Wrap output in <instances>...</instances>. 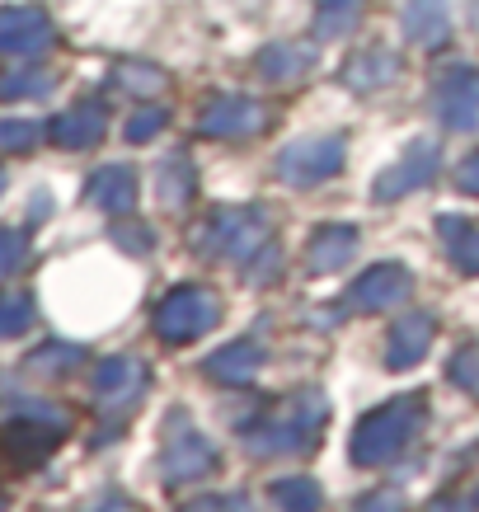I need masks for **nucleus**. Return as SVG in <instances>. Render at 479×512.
Segmentation results:
<instances>
[{
    "label": "nucleus",
    "mask_w": 479,
    "mask_h": 512,
    "mask_svg": "<svg viewBox=\"0 0 479 512\" xmlns=\"http://www.w3.org/2000/svg\"><path fill=\"white\" fill-rule=\"evenodd\" d=\"M90 198L104 207V212H127L132 202H137V174L127 170V165H109V170L94 174L90 184Z\"/></svg>",
    "instance_id": "9b49d317"
},
{
    "label": "nucleus",
    "mask_w": 479,
    "mask_h": 512,
    "mask_svg": "<svg viewBox=\"0 0 479 512\" xmlns=\"http://www.w3.org/2000/svg\"><path fill=\"white\" fill-rule=\"evenodd\" d=\"M456 179H461V188L465 193H479V156H470L461 165V174H456Z\"/></svg>",
    "instance_id": "c85d7f7f"
},
{
    "label": "nucleus",
    "mask_w": 479,
    "mask_h": 512,
    "mask_svg": "<svg viewBox=\"0 0 479 512\" xmlns=\"http://www.w3.org/2000/svg\"><path fill=\"white\" fill-rule=\"evenodd\" d=\"M437 113H442V123L456 127V132L479 127V71L456 66V71L437 85Z\"/></svg>",
    "instance_id": "20e7f679"
},
{
    "label": "nucleus",
    "mask_w": 479,
    "mask_h": 512,
    "mask_svg": "<svg viewBox=\"0 0 479 512\" xmlns=\"http://www.w3.org/2000/svg\"><path fill=\"white\" fill-rule=\"evenodd\" d=\"M160 127H165V113H160V109H146V113H137V118H132L127 137H132V141H151Z\"/></svg>",
    "instance_id": "393cba45"
},
{
    "label": "nucleus",
    "mask_w": 479,
    "mask_h": 512,
    "mask_svg": "<svg viewBox=\"0 0 479 512\" xmlns=\"http://www.w3.org/2000/svg\"><path fill=\"white\" fill-rule=\"evenodd\" d=\"M404 292H409V273L400 264H376L367 268V278L353 282L348 301H353V311H381L390 301H400Z\"/></svg>",
    "instance_id": "39448f33"
},
{
    "label": "nucleus",
    "mask_w": 479,
    "mask_h": 512,
    "mask_svg": "<svg viewBox=\"0 0 479 512\" xmlns=\"http://www.w3.org/2000/svg\"><path fill=\"white\" fill-rule=\"evenodd\" d=\"M38 137V127L33 123H0V141H15V146H29Z\"/></svg>",
    "instance_id": "bb28decb"
},
{
    "label": "nucleus",
    "mask_w": 479,
    "mask_h": 512,
    "mask_svg": "<svg viewBox=\"0 0 479 512\" xmlns=\"http://www.w3.org/2000/svg\"><path fill=\"white\" fill-rule=\"evenodd\" d=\"M123 85H132V90H160L165 76H141L137 66H132V71H123Z\"/></svg>",
    "instance_id": "cd10ccee"
},
{
    "label": "nucleus",
    "mask_w": 479,
    "mask_h": 512,
    "mask_svg": "<svg viewBox=\"0 0 479 512\" xmlns=\"http://www.w3.org/2000/svg\"><path fill=\"white\" fill-rule=\"evenodd\" d=\"M433 174H437V151L428 146V141H414V146H409V156H404L395 170L381 174V184H376V198H381V202L400 198V193H409V188L428 184Z\"/></svg>",
    "instance_id": "423d86ee"
},
{
    "label": "nucleus",
    "mask_w": 479,
    "mask_h": 512,
    "mask_svg": "<svg viewBox=\"0 0 479 512\" xmlns=\"http://www.w3.org/2000/svg\"><path fill=\"white\" fill-rule=\"evenodd\" d=\"M118 240H123V245H132V249H146V245H151V235H146V231H118Z\"/></svg>",
    "instance_id": "c756f323"
},
{
    "label": "nucleus",
    "mask_w": 479,
    "mask_h": 512,
    "mask_svg": "<svg viewBox=\"0 0 479 512\" xmlns=\"http://www.w3.org/2000/svg\"><path fill=\"white\" fill-rule=\"evenodd\" d=\"M315 62V47L310 43H278V47H268L259 57V66L268 71L273 80H296V76H306V66Z\"/></svg>",
    "instance_id": "dca6fc26"
},
{
    "label": "nucleus",
    "mask_w": 479,
    "mask_h": 512,
    "mask_svg": "<svg viewBox=\"0 0 479 512\" xmlns=\"http://www.w3.org/2000/svg\"><path fill=\"white\" fill-rule=\"evenodd\" d=\"M94 381H99V395H109V400H132V395L146 386V367L127 362V357H113V362L99 367Z\"/></svg>",
    "instance_id": "2eb2a0df"
},
{
    "label": "nucleus",
    "mask_w": 479,
    "mask_h": 512,
    "mask_svg": "<svg viewBox=\"0 0 479 512\" xmlns=\"http://www.w3.org/2000/svg\"><path fill=\"white\" fill-rule=\"evenodd\" d=\"M33 320L29 296H0V334H19Z\"/></svg>",
    "instance_id": "4be33fe9"
},
{
    "label": "nucleus",
    "mask_w": 479,
    "mask_h": 512,
    "mask_svg": "<svg viewBox=\"0 0 479 512\" xmlns=\"http://www.w3.org/2000/svg\"><path fill=\"white\" fill-rule=\"evenodd\" d=\"M395 52H386V47H376V52H371V57H357L353 62V85L357 90H362V85H367V90H376V85H390V80H395Z\"/></svg>",
    "instance_id": "6ab92c4d"
},
{
    "label": "nucleus",
    "mask_w": 479,
    "mask_h": 512,
    "mask_svg": "<svg viewBox=\"0 0 479 512\" xmlns=\"http://www.w3.org/2000/svg\"><path fill=\"white\" fill-rule=\"evenodd\" d=\"M442 240L451 245V259L461 273H479V226H465L461 217H442Z\"/></svg>",
    "instance_id": "a211bd4d"
},
{
    "label": "nucleus",
    "mask_w": 479,
    "mask_h": 512,
    "mask_svg": "<svg viewBox=\"0 0 479 512\" xmlns=\"http://www.w3.org/2000/svg\"><path fill=\"white\" fill-rule=\"evenodd\" d=\"M357 10H362V0H329L325 15H320V33H343V29H353Z\"/></svg>",
    "instance_id": "5701e85b"
},
{
    "label": "nucleus",
    "mask_w": 479,
    "mask_h": 512,
    "mask_svg": "<svg viewBox=\"0 0 479 512\" xmlns=\"http://www.w3.org/2000/svg\"><path fill=\"white\" fill-rule=\"evenodd\" d=\"M0 47L5 52H38V47H47V24L33 10H5L0 15Z\"/></svg>",
    "instance_id": "f8f14e48"
},
{
    "label": "nucleus",
    "mask_w": 479,
    "mask_h": 512,
    "mask_svg": "<svg viewBox=\"0 0 479 512\" xmlns=\"http://www.w3.org/2000/svg\"><path fill=\"white\" fill-rule=\"evenodd\" d=\"M339 165H343V141L329 137V141L292 146V151L278 160V174L282 179H292V184H301V188H310V184H320V179H329Z\"/></svg>",
    "instance_id": "7ed1b4c3"
},
{
    "label": "nucleus",
    "mask_w": 479,
    "mask_h": 512,
    "mask_svg": "<svg viewBox=\"0 0 479 512\" xmlns=\"http://www.w3.org/2000/svg\"><path fill=\"white\" fill-rule=\"evenodd\" d=\"M451 381L465 386L470 395H479V348H461V353L451 357Z\"/></svg>",
    "instance_id": "b1692460"
},
{
    "label": "nucleus",
    "mask_w": 479,
    "mask_h": 512,
    "mask_svg": "<svg viewBox=\"0 0 479 512\" xmlns=\"http://www.w3.org/2000/svg\"><path fill=\"white\" fill-rule=\"evenodd\" d=\"M404 29H409L414 43L447 38V5H442V0H414V5L404 10Z\"/></svg>",
    "instance_id": "f3484780"
},
{
    "label": "nucleus",
    "mask_w": 479,
    "mask_h": 512,
    "mask_svg": "<svg viewBox=\"0 0 479 512\" xmlns=\"http://www.w3.org/2000/svg\"><path fill=\"white\" fill-rule=\"evenodd\" d=\"M263 127V109L254 99H217L212 109L202 113V132L207 137H245Z\"/></svg>",
    "instance_id": "0eeeda50"
},
{
    "label": "nucleus",
    "mask_w": 479,
    "mask_h": 512,
    "mask_svg": "<svg viewBox=\"0 0 479 512\" xmlns=\"http://www.w3.org/2000/svg\"><path fill=\"white\" fill-rule=\"evenodd\" d=\"M19 254H24V235L0 231V273H10L19 264Z\"/></svg>",
    "instance_id": "a878e982"
},
{
    "label": "nucleus",
    "mask_w": 479,
    "mask_h": 512,
    "mask_svg": "<svg viewBox=\"0 0 479 512\" xmlns=\"http://www.w3.org/2000/svg\"><path fill=\"white\" fill-rule=\"evenodd\" d=\"M212 466H217V451L184 423V442H170V451H165V475L170 480H198Z\"/></svg>",
    "instance_id": "6e6552de"
},
{
    "label": "nucleus",
    "mask_w": 479,
    "mask_h": 512,
    "mask_svg": "<svg viewBox=\"0 0 479 512\" xmlns=\"http://www.w3.org/2000/svg\"><path fill=\"white\" fill-rule=\"evenodd\" d=\"M259 362H263V348L254 339H245V343H231V348H221V353L207 357V372L221 376V381H249Z\"/></svg>",
    "instance_id": "4468645a"
},
{
    "label": "nucleus",
    "mask_w": 479,
    "mask_h": 512,
    "mask_svg": "<svg viewBox=\"0 0 479 512\" xmlns=\"http://www.w3.org/2000/svg\"><path fill=\"white\" fill-rule=\"evenodd\" d=\"M273 498H278L282 508H315V503H320V489L310 480H282L278 489H273Z\"/></svg>",
    "instance_id": "412c9836"
},
{
    "label": "nucleus",
    "mask_w": 479,
    "mask_h": 512,
    "mask_svg": "<svg viewBox=\"0 0 479 512\" xmlns=\"http://www.w3.org/2000/svg\"><path fill=\"white\" fill-rule=\"evenodd\" d=\"M221 315V301L212 292H202V287H179L160 301V311H155V329L165 334L170 343H188L207 334V329L217 325Z\"/></svg>",
    "instance_id": "f03ea898"
},
{
    "label": "nucleus",
    "mask_w": 479,
    "mask_h": 512,
    "mask_svg": "<svg viewBox=\"0 0 479 512\" xmlns=\"http://www.w3.org/2000/svg\"><path fill=\"white\" fill-rule=\"evenodd\" d=\"M418 423H423L418 400H395L386 409L367 414L353 433V461L357 466H386L390 456H400L404 442L418 433Z\"/></svg>",
    "instance_id": "f257e3e1"
},
{
    "label": "nucleus",
    "mask_w": 479,
    "mask_h": 512,
    "mask_svg": "<svg viewBox=\"0 0 479 512\" xmlns=\"http://www.w3.org/2000/svg\"><path fill=\"white\" fill-rule=\"evenodd\" d=\"M52 132H57V141H62V146H71V151H85V146H94V141L104 137V109L80 104V109L66 113L62 123L52 127Z\"/></svg>",
    "instance_id": "ddd939ff"
},
{
    "label": "nucleus",
    "mask_w": 479,
    "mask_h": 512,
    "mask_svg": "<svg viewBox=\"0 0 479 512\" xmlns=\"http://www.w3.org/2000/svg\"><path fill=\"white\" fill-rule=\"evenodd\" d=\"M428 348H433V315H404L386 348V362L390 367H414Z\"/></svg>",
    "instance_id": "1a4fd4ad"
},
{
    "label": "nucleus",
    "mask_w": 479,
    "mask_h": 512,
    "mask_svg": "<svg viewBox=\"0 0 479 512\" xmlns=\"http://www.w3.org/2000/svg\"><path fill=\"white\" fill-rule=\"evenodd\" d=\"M193 174H188L184 160H170L165 165V188H160V198H165V207H184L188 193H193V184H188Z\"/></svg>",
    "instance_id": "aec40b11"
},
{
    "label": "nucleus",
    "mask_w": 479,
    "mask_h": 512,
    "mask_svg": "<svg viewBox=\"0 0 479 512\" xmlns=\"http://www.w3.org/2000/svg\"><path fill=\"white\" fill-rule=\"evenodd\" d=\"M357 254V231L353 226H329V231H320L315 240H310V273H334V268H343L348 259Z\"/></svg>",
    "instance_id": "9d476101"
}]
</instances>
